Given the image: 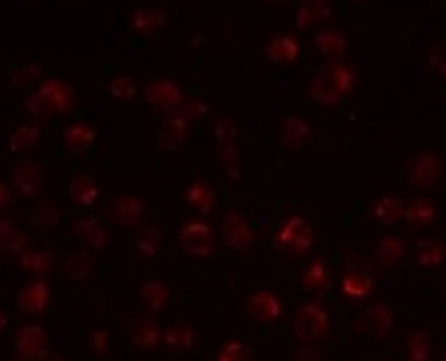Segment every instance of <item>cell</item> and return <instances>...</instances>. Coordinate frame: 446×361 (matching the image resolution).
<instances>
[{"instance_id": "5b68a950", "label": "cell", "mask_w": 446, "mask_h": 361, "mask_svg": "<svg viewBox=\"0 0 446 361\" xmlns=\"http://www.w3.org/2000/svg\"><path fill=\"white\" fill-rule=\"evenodd\" d=\"M38 94L39 99L45 106L56 113H67L74 106V91L70 85L63 81L47 80L41 84Z\"/></svg>"}, {"instance_id": "8d00e7d4", "label": "cell", "mask_w": 446, "mask_h": 361, "mask_svg": "<svg viewBox=\"0 0 446 361\" xmlns=\"http://www.w3.org/2000/svg\"><path fill=\"white\" fill-rule=\"evenodd\" d=\"M429 64L430 66L436 69L439 75H443L445 76V54L442 55L440 52L434 50L430 52L429 58Z\"/></svg>"}, {"instance_id": "83f0119b", "label": "cell", "mask_w": 446, "mask_h": 361, "mask_svg": "<svg viewBox=\"0 0 446 361\" xmlns=\"http://www.w3.org/2000/svg\"><path fill=\"white\" fill-rule=\"evenodd\" d=\"M189 202L202 212L209 211L212 207L214 196L207 186L195 184L191 187L187 195Z\"/></svg>"}, {"instance_id": "ac0fdd59", "label": "cell", "mask_w": 446, "mask_h": 361, "mask_svg": "<svg viewBox=\"0 0 446 361\" xmlns=\"http://www.w3.org/2000/svg\"><path fill=\"white\" fill-rule=\"evenodd\" d=\"M41 176L40 170L33 163L16 166L13 175L16 188L22 193L27 195L37 192Z\"/></svg>"}, {"instance_id": "e0dca14e", "label": "cell", "mask_w": 446, "mask_h": 361, "mask_svg": "<svg viewBox=\"0 0 446 361\" xmlns=\"http://www.w3.org/2000/svg\"><path fill=\"white\" fill-rule=\"evenodd\" d=\"M165 22L164 13L158 9L140 8L132 16V25L135 31L150 35L161 27Z\"/></svg>"}, {"instance_id": "cb8c5ba5", "label": "cell", "mask_w": 446, "mask_h": 361, "mask_svg": "<svg viewBox=\"0 0 446 361\" xmlns=\"http://www.w3.org/2000/svg\"><path fill=\"white\" fill-rule=\"evenodd\" d=\"M166 346L173 350L182 351L188 348L193 341L191 330L185 326H174L168 328L164 334Z\"/></svg>"}, {"instance_id": "52a82bcc", "label": "cell", "mask_w": 446, "mask_h": 361, "mask_svg": "<svg viewBox=\"0 0 446 361\" xmlns=\"http://www.w3.org/2000/svg\"><path fill=\"white\" fill-rule=\"evenodd\" d=\"M246 310L256 321L265 323L280 316L281 307L278 300L271 293L259 292L248 299Z\"/></svg>"}, {"instance_id": "4fadbf2b", "label": "cell", "mask_w": 446, "mask_h": 361, "mask_svg": "<svg viewBox=\"0 0 446 361\" xmlns=\"http://www.w3.org/2000/svg\"><path fill=\"white\" fill-rule=\"evenodd\" d=\"M16 346L24 355L37 356L45 348V332L37 326L26 327L18 335Z\"/></svg>"}, {"instance_id": "8fae6325", "label": "cell", "mask_w": 446, "mask_h": 361, "mask_svg": "<svg viewBox=\"0 0 446 361\" xmlns=\"http://www.w3.org/2000/svg\"><path fill=\"white\" fill-rule=\"evenodd\" d=\"M332 9L324 1L302 3L299 7L297 15V26L299 29H305L313 24L329 20Z\"/></svg>"}, {"instance_id": "e575fe53", "label": "cell", "mask_w": 446, "mask_h": 361, "mask_svg": "<svg viewBox=\"0 0 446 361\" xmlns=\"http://www.w3.org/2000/svg\"><path fill=\"white\" fill-rule=\"evenodd\" d=\"M22 265L34 273H45L49 271L51 259L45 253H33L25 255L22 258Z\"/></svg>"}, {"instance_id": "d590c367", "label": "cell", "mask_w": 446, "mask_h": 361, "mask_svg": "<svg viewBox=\"0 0 446 361\" xmlns=\"http://www.w3.org/2000/svg\"><path fill=\"white\" fill-rule=\"evenodd\" d=\"M108 335L105 331L94 330L91 334V345L94 350L99 353H104L107 351Z\"/></svg>"}, {"instance_id": "ba28073f", "label": "cell", "mask_w": 446, "mask_h": 361, "mask_svg": "<svg viewBox=\"0 0 446 361\" xmlns=\"http://www.w3.org/2000/svg\"><path fill=\"white\" fill-rule=\"evenodd\" d=\"M48 300V286L45 283L38 281L20 291L17 297V305L24 312L38 314L45 309Z\"/></svg>"}, {"instance_id": "484cf974", "label": "cell", "mask_w": 446, "mask_h": 361, "mask_svg": "<svg viewBox=\"0 0 446 361\" xmlns=\"http://www.w3.org/2000/svg\"><path fill=\"white\" fill-rule=\"evenodd\" d=\"M342 291L348 297L362 298L365 297L371 288V281L358 274H348L343 279Z\"/></svg>"}, {"instance_id": "2e32d148", "label": "cell", "mask_w": 446, "mask_h": 361, "mask_svg": "<svg viewBox=\"0 0 446 361\" xmlns=\"http://www.w3.org/2000/svg\"><path fill=\"white\" fill-rule=\"evenodd\" d=\"M314 43L322 53L331 57L342 54L346 48L345 36L336 29L321 30L315 36Z\"/></svg>"}, {"instance_id": "30bf717a", "label": "cell", "mask_w": 446, "mask_h": 361, "mask_svg": "<svg viewBox=\"0 0 446 361\" xmlns=\"http://www.w3.org/2000/svg\"><path fill=\"white\" fill-rule=\"evenodd\" d=\"M299 53L297 40L290 34H283L274 38L267 47L268 57L280 64L295 62L299 57Z\"/></svg>"}, {"instance_id": "9c48e42d", "label": "cell", "mask_w": 446, "mask_h": 361, "mask_svg": "<svg viewBox=\"0 0 446 361\" xmlns=\"http://www.w3.org/2000/svg\"><path fill=\"white\" fill-rule=\"evenodd\" d=\"M109 216L117 223L133 226L143 215V206L140 200L131 198L116 200L108 211Z\"/></svg>"}, {"instance_id": "8992f818", "label": "cell", "mask_w": 446, "mask_h": 361, "mask_svg": "<svg viewBox=\"0 0 446 361\" xmlns=\"http://www.w3.org/2000/svg\"><path fill=\"white\" fill-rule=\"evenodd\" d=\"M440 163L438 156L429 152L417 156L409 168L410 182L419 187H429L438 179Z\"/></svg>"}, {"instance_id": "9a60e30c", "label": "cell", "mask_w": 446, "mask_h": 361, "mask_svg": "<svg viewBox=\"0 0 446 361\" xmlns=\"http://www.w3.org/2000/svg\"><path fill=\"white\" fill-rule=\"evenodd\" d=\"M69 193L75 203L81 205H90L97 198L98 189L89 176L79 175L70 181Z\"/></svg>"}, {"instance_id": "836d02e7", "label": "cell", "mask_w": 446, "mask_h": 361, "mask_svg": "<svg viewBox=\"0 0 446 361\" xmlns=\"http://www.w3.org/2000/svg\"><path fill=\"white\" fill-rule=\"evenodd\" d=\"M409 358L411 360H426L429 355L427 335L424 332L414 334L408 341Z\"/></svg>"}, {"instance_id": "7402d4cb", "label": "cell", "mask_w": 446, "mask_h": 361, "mask_svg": "<svg viewBox=\"0 0 446 361\" xmlns=\"http://www.w3.org/2000/svg\"><path fill=\"white\" fill-rule=\"evenodd\" d=\"M404 251L405 247L401 240L392 236L385 237L379 243L378 260L384 266H391L400 260Z\"/></svg>"}, {"instance_id": "d6a6232c", "label": "cell", "mask_w": 446, "mask_h": 361, "mask_svg": "<svg viewBox=\"0 0 446 361\" xmlns=\"http://www.w3.org/2000/svg\"><path fill=\"white\" fill-rule=\"evenodd\" d=\"M251 355L248 348L239 341H231L223 346L217 359L220 361L244 360L250 359Z\"/></svg>"}, {"instance_id": "7c38bea8", "label": "cell", "mask_w": 446, "mask_h": 361, "mask_svg": "<svg viewBox=\"0 0 446 361\" xmlns=\"http://www.w3.org/2000/svg\"><path fill=\"white\" fill-rule=\"evenodd\" d=\"M222 235L225 243L234 249H244L251 244L249 228L235 215L227 219L223 226Z\"/></svg>"}, {"instance_id": "44dd1931", "label": "cell", "mask_w": 446, "mask_h": 361, "mask_svg": "<svg viewBox=\"0 0 446 361\" xmlns=\"http://www.w3.org/2000/svg\"><path fill=\"white\" fill-rule=\"evenodd\" d=\"M74 231L82 240L89 246L101 248L106 241V234L103 228L91 219H82L74 226Z\"/></svg>"}, {"instance_id": "603a6c76", "label": "cell", "mask_w": 446, "mask_h": 361, "mask_svg": "<svg viewBox=\"0 0 446 361\" xmlns=\"http://www.w3.org/2000/svg\"><path fill=\"white\" fill-rule=\"evenodd\" d=\"M38 127L34 124L22 126L10 138L9 147L13 151L31 149L35 146L39 138Z\"/></svg>"}, {"instance_id": "4dcf8cb0", "label": "cell", "mask_w": 446, "mask_h": 361, "mask_svg": "<svg viewBox=\"0 0 446 361\" xmlns=\"http://www.w3.org/2000/svg\"><path fill=\"white\" fill-rule=\"evenodd\" d=\"M327 281V272L320 260L313 262L305 272L303 279V286L308 289H314L322 287Z\"/></svg>"}, {"instance_id": "277c9868", "label": "cell", "mask_w": 446, "mask_h": 361, "mask_svg": "<svg viewBox=\"0 0 446 361\" xmlns=\"http://www.w3.org/2000/svg\"><path fill=\"white\" fill-rule=\"evenodd\" d=\"M277 242L283 249L295 254L306 252L313 242L310 227L299 217L288 221L279 231Z\"/></svg>"}, {"instance_id": "3957f363", "label": "cell", "mask_w": 446, "mask_h": 361, "mask_svg": "<svg viewBox=\"0 0 446 361\" xmlns=\"http://www.w3.org/2000/svg\"><path fill=\"white\" fill-rule=\"evenodd\" d=\"M179 243L188 253L196 256H208L213 247V235L210 226L200 221H194L181 228Z\"/></svg>"}, {"instance_id": "4316f807", "label": "cell", "mask_w": 446, "mask_h": 361, "mask_svg": "<svg viewBox=\"0 0 446 361\" xmlns=\"http://www.w3.org/2000/svg\"><path fill=\"white\" fill-rule=\"evenodd\" d=\"M406 215L410 221L415 223L427 224L433 220L436 212L430 202L420 199L411 205Z\"/></svg>"}, {"instance_id": "1f68e13d", "label": "cell", "mask_w": 446, "mask_h": 361, "mask_svg": "<svg viewBox=\"0 0 446 361\" xmlns=\"http://www.w3.org/2000/svg\"><path fill=\"white\" fill-rule=\"evenodd\" d=\"M109 91L113 97L123 101L132 99L136 94V87L128 77H118L110 82Z\"/></svg>"}, {"instance_id": "7a4b0ae2", "label": "cell", "mask_w": 446, "mask_h": 361, "mask_svg": "<svg viewBox=\"0 0 446 361\" xmlns=\"http://www.w3.org/2000/svg\"><path fill=\"white\" fill-rule=\"evenodd\" d=\"M329 327L327 314L319 304L304 305L297 314L293 323L295 336L302 340L313 341L325 336Z\"/></svg>"}, {"instance_id": "d6986e66", "label": "cell", "mask_w": 446, "mask_h": 361, "mask_svg": "<svg viewBox=\"0 0 446 361\" xmlns=\"http://www.w3.org/2000/svg\"><path fill=\"white\" fill-rule=\"evenodd\" d=\"M140 298L152 311H160L168 302L170 293L161 281L152 280L143 284L140 293Z\"/></svg>"}, {"instance_id": "ffe728a7", "label": "cell", "mask_w": 446, "mask_h": 361, "mask_svg": "<svg viewBox=\"0 0 446 361\" xmlns=\"http://www.w3.org/2000/svg\"><path fill=\"white\" fill-rule=\"evenodd\" d=\"M159 339L160 331L157 324L149 318L140 323L131 335L133 343L138 348L146 350L154 348Z\"/></svg>"}, {"instance_id": "f1b7e54d", "label": "cell", "mask_w": 446, "mask_h": 361, "mask_svg": "<svg viewBox=\"0 0 446 361\" xmlns=\"http://www.w3.org/2000/svg\"><path fill=\"white\" fill-rule=\"evenodd\" d=\"M443 246L437 243H424L417 253V263L422 267H433L439 265L444 256Z\"/></svg>"}, {"instance_id": "f546056e", "label": "cell", "mask_w": 446, "mask_h": 361, "mask_svg": "<svg viewBox=\"0 0 446 361\" xmlns=\"http://www.w3.org/2000/svg\"><path fill=\"white\" fill-rule=\"evenodd\" d=\"M375 213L381 221L392 222L401 216L402 205L396 199L386 196L376 204Z\"/></svg>"}, {"instance_id": "d4e9b609", "label": "cell", "mask_w": 446, "mask_h": 361, "mask_svg": "<svg viewBox=\"0 0 446 361\" xmlns=\"http://www.w3.org/2000/svg\"><path fill=\"white\" fill-rule=\"evenodd\" d=\"M285 140L292 147H297L302 144L310 135L309 126L300 118L291 117L288 119L283 128Z\"/></svg>"}, {"instance_id": "6da1fadb", "label": "cell", "mask_w": 446, "mask_h": 361, "mask_svg": "<svg viewBox=\"0 0 446 361\" xmlns=\"http://www.w3.org/2000/svg\"><path fill=\"white\" fill-rule=\"evenodd\" d=\"M355 73L348 65L332 62L328 64L311 82L310 96L320 103H334L352 89Z\"/></svg>"}, {"instance_id": "5bb4252c", "label": "cell", "mask_w": 446, "mask_h": 361, "mask_svg": "<svg viewBox=\"0 0 446 361\" xmlns=\"http://www.w3.org/2000/svg\"><path fill=\"white\" fill-rule=\"evenodd\" d=\"M95 131L89 125L77 123L70 126L64 135L66 147L73 152L82 153L95 139Z\"/></svg>"}]
</instances>
